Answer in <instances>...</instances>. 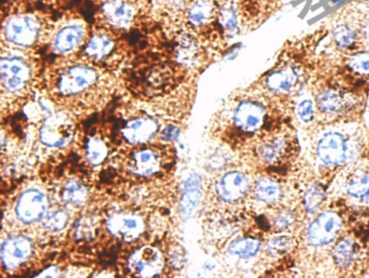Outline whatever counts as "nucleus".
<instances>
[{
  "label": "nucleus",
  "instance_id": "obj_34",
  "mask_svg": "<svg viewBox=\"0 0 369 278\" xmlns=\"http://www.w3.org/2000/svg\"><path fill=\"white\" fill-rule=\"evenodd\" d=\"M291 244H293V242H291V238H287V236H278V238H272L269 242L267 248H269V251H271V253L280 255V253H284L289 251Z\"/></svg>",
  "mask_w": 369,
  "mask_h": 278
},
{
  "label": "nucleus",
  "instance_id": "obj_10",
  "mask_svg": "<svg viewBox=\"0 0 369 278\" xmlns=\"http://www.w3.org/2000/svg\"><path fill=\"white\" fill-rule=\"evenodd\" d=\"M107 230L115 238L124 242H133L137 240L146 230V224L140 216L133 213H116L109 218L107 222Z\"/></svg>",
  "mask_w": 369,
  "mask_h": 278
},
{
  "label": "nucleus",
  "instance_id": "obj_18",
  "mask_svg": "<svg viewBox=\"0 0 369 278\" xmlns=\"http://www.w3.org/2000/svg\"><path fill=\"white\" fill-rule=\"evenodd\" d=\"M201 193V178L197 174H193L184 182L182 189V197H181V213L184 219H188L192 216L194 210L197 209L199 202Z\"/></svg>",
  "mask_w": 369,
  "mask_h": 278
},
{
  "label": "nucleus",
  "instance_id": "obj_28",
  "mask_svg": "<svg viewBox=\"0 0 369 278\" xmlns=\"http://www.w3.org/2000/svg\"><path fill=\"white\" fill-rule=\"evenodd\" d=\"M317 104L322 112L334 114V113H340L344 110L346 101L337 92L326 90L318 95Z\"/></svg>",
  "mask_w": 369,
  "mask_h": 278
},
{
  "label": "nucleus",
  "instance_id": "obj_38",
  "mask_svg": "<svg viewBox=\"0 0 369 278\" xmlns=\"http://www.w3.org/2000/svg\"><path fill=\"white\" fill-rule=\"evenodd\" d=\"M179 137V129L175 126H168V127L161 131V138L166 141L176 140Z\"/></svg>",
  "mask_w": 369,
  "mask_h": 278
},
{
  "label": "nucleus",
  "instance_id": "obj_39",
  "mask_svg": "<svg viewBox=\"0 0 369 278\" xmlns=\"http://www.w3.org/2000/svg\"><path fill=\"white\" fill-rule=\"evenodd\" d=\"M52 268H49V270H47L46 272H43V273L41 274V276H56V275H59V272H58V270H56V268H54V270H52Z\"/></svg>",
  "mask_w": 369,
  "mask_h": 278
},
{
  "label": "nucleus",
  "instance_id": "obj_35",
  "mask_svg": "<svg viewBox=\"0 0 369 278\" xmlns=\"http://www.w3.org/2000/svg\"><path fill=\"white\" fill-rule=\"evenodd\" d=\"M298 115L303 123H311L314 119L315 113H314L313 102L310 99H304L299 103Z\"/></svg>",
  "mask_w": 369,
  "mask_h": 278
},
{
  "label": "nucleus",
  "instance_id": "obj_12",
  "mask_svg": "<svg viewBox=\"0 0 369 278\" xmlns=\"http://www.w3.org/2000/svg\"><path fill=\"white\" fill-rule=\"evenodd\" d=\"M265 110L262 105L252 101H244L234 112V123L246 132L258 130L265 121Z\"/></svg>",
  "mask_w": 369,
  "mask_h": 278
},
{
  "label": "nucleus",
  "instance_id": "obj_13",
  "mask_svg": "<svg viewBox=\"0 0 369 278\" xmlns=\"http://www.w3.org/2000/svg\"><path fill=\"white\" fill-rule=\"evenodd\" d=\"M158 124L150 117H137L130 120L122 128V137L131 144L146 143L155 137Z\"/></svg>",
  "mask_w": 369,
  "mask_h": 278
},
{
  "label": "nucleus",
  "instance_id": "obj_30",
  "mask_svg": "<svg viewBox=\"0 0 369 278\" xmlns=\"http://www.w3.org/2000/svg\"><path fill=\"white\" fill-rule=\"evenodd\" d=\"M285 150L286 141L282 138H276L263 144L260 150V155L265 163H274L285 153Z\"/></svg>",
  "mask_w": 369,
  "mask_h": 278
},
{
  "label": "nucleus",
  "instance_id": "obj_23",
  "mask_svg": "<svg viewBox=\"0 0 369 278\" xmlns=\"http://www.w3.org/2000/svg\"><path fill=\"white\" fill-rule=\"evenodd\" d=\"M346 189L353 198L369 202V174H353L346 182Z\"/></svg>",
  "mask_w": 369,
  "mask_h": 278
},
{
  "label": "nucleus",
  "instance_id": "obj_20",
  "mask_svg": "<svg viewBox=\"0 0 369 278\" xmlns=\"http://www.w3.org/2000/svg\"><path fill=\"white\" fill-rule=\"evenodd\" d=\"M61 198L69 206H82L88 198V189L82 182L71 180L62 189Z\"/></svg>",
  "mask_w": 369,
  "mask_h": 278
},
{
  "label": "nucleus",
  "instance_id": "obj_37",
  "mask_svg": "<svg viewBox=\"0 0 369 278\" xmlns=\"http://www.w3.org/2000/svg\"><path fill=\"white\" fill-rule=\"evenodd\" d=\"M359 31L361 37L369 44V12L366 13L359 22Z\"/></svg>",
  "mask_w": 369,
  "mask_h": 278
},
{
  "label": "nucleus",
  "instance_id": "obj_17",
  "mask_svg": "<svg viewBox=\"0 0 369 278\" xmlns=\"http://www.w3.org/2000/svg\"><path fill=\"white\" fill-rule=\"evenodd\" d=\"M300 80L299 69L293 65L276 69L267 78V86L275 93H286L297 86Z\"/></svg>",
  "mask_w": 369,
  "mask_h": 278
},
{
  "label": "nucleus",
  "instance_id": "obj_14",
  "mask_svg": "<svg viewBox=\"0 0 369 278\" xmlns=\"http://www.w3.org/2000/svg\"><path fill=\"white\" fill-rule=\"evenodd\" d=\"M161 167V157L154 148H144L133 154L129 170L135 176L148 178L157 174Z\"/></svg>",
  "mask_w": 369,
  "mask_h": 278
},
{
  "label": "nucleus",
  "instance_id": "obj_9",
  "mask_svg": "<svg viewBox=\"0 0 369 278\" xmlns=\"http://www.w3.org/2000/svg\"><path fill=\"white\" fill-rule=\"evenodd\" d=\"M340 230L342 223L339 218L333 212H324L311 223L306 238L311 245H327L336 238Z\"/></svg>",
  "mask_w": 369,
  "mask_h": 278
},
{
  "label": "nucleus",
  "instance_id": "obj_7",
  "mask_svg": "<svg viewBox=\"0 0 369 278\" xmlns=\"http://www.w3.org/2000/svg\"><path fill=\"white\" fill-rule=\"evenodd\" d=\"M34 253V244L31 238L24 235H13L3 240L1 245V262L3 268L14 270L23 266L31 259Z\"/></svg>",
  "mask_w": 369,
  "mask_h": 278
},
{
  "label": "nucleus",
  "instance_id": "obj_24",
  "mask_svg": "<svg viewBox=\"0 0 369 278\" xmlns=\"http://www.w3.org/2000/svg\"><path fill=\"white\" fill-rule=\"evenodd\" d=\"M261 244L254 238H238L230 245L229 253L240 259L254 258L259 253Z\"/></svg>",
  "mask_w": 369,
  "mask_h": 278
},
{
  "label": "nucleus",
  "instance_id": "obj_2",
  "mask_svg": "<svg viewBox=\"0 0 369 278\" xmlns=\"http://www.w3.org/2000/svg\"><path fill=\"white\" fill-rule=\"evenodd\" d=\"M318 159L324 163L339 166L357 157V148L338 131H329L320 139L316 148Z\"/></svg>",
  "mask_w": 369,
  "mask_h": 278
},
{
  "label": "nucleus",
  "instance_id": "obj_8",
  "mask_svg": "<svg viewBox=\"0 0 369 278\" xmlns=\"http://www.w3.org/2000/svg\"><path fill=\"white\" fill-rule=\"evenodd\" d=\"M130 273L140 277L159 275L165 266L163 255L154 247H143L131 255L128 262Z\"/></svg>",
  "mask_w": 369,
  "mask_h": 278
},
{
  "label": "nucleus",
  "instance_id": "obj_6",
  "mask_svg": "<svg viewBox=\"0 0 369 278\" xmlns=\"http://www.w3.org/2000/svg\"><path fill=\"white\" fill-rule=\"evenodd\" d=\"M48 198L38 189H28L16 200V216L24 224H33L43 219L48 212Z\"/></svg>",
  "mask_w": 369,
  "mask_h": 278
},
{
  "label": "nucleus",
  "instance_id": "obj_33",
  "mask_svg": "<svg viewBox=\"0 0 369 278\" xmlns=\"http://www.w3.org/2000/svg\"><path fill=\"white\" fill-rule=\"evenodd\" d=\"M349 67L353 69L354 72L359 74L369 75V54L368 52H359L353 54L350 58Z\"/></svg>",
  "mask_w": 369,
  "mask_h": 278
},
{
  "label": "nucleus",
  "instance_id": "obj_29",
  "mask_svg": "<svg viewBox=\"0 0 369 278\" xmlns=\"http://www.w3.org/2000/svg\"><path fill=\"white\" fill-rule=\"evenodd\" d=\"M41 222L46 230L50 232H60L69 224V213L64 209H54L50 211L48 210Z\"/></svg>",
  "mask_w": 369,
  "mask_h": 278
},
{
  "label": "nucleus",
  "instance_id": "obj_26",
  "mask_svg": "<svg viewBox=\"0 0 369 278\" xmlns=\"http://www.w3.org/2000/svg\"><path fill=\"white\" fill-rule=\"evenodd\" d=\"M109 148L102 139L99 137H91L88 139L86 144L87 161L92 166H99L107 159Z\"/></svg>",
  "mask_w": 369,
  "mask_h": 278
},
{
  "label": "nucleus",
  "instance_id": "obj_5",
  "mask_svg": "<svg viewBox=\"0 0 369 278\" xmlns=\"http://www.w3.org/2000/svg\"><path fill=\"white\" fill-rule=\"evenodd\" d=\"M41 33V24L33 16H13L5 21L3 36L10 44L19 47H31Z\"/></svg>",
  "mask_w": 369,
  "mask_h": 278
},
{
  "label": "nucleus",
  "instance_id": "obj_41",
  "mask_svg": "<svg viewBox=\"0 0 369 278\" xmlns=\"http://www.w3.org/2000/svg\"><path fill=\"white\" fill-rule=\"evenodd\" d=\"M363 1H365V3H369V0H363Z\"/></svg>",
  "mask_w": 369,
  "mask_h": 278
},
{
  "label": "nucleus",
  "instance_id": "obj_31",
  "mask_svg": "<svg viewBox=\"0 0 369 278\" xmlns=\"http://www.w3.org/2000/svg\"><path fill=\"white\" fill-rule=\"evenodd\" d=\"M220 23L229 34H236L240 30L238 14L233 5H227L220 12Z\"/></svg>",
  "mask_w": 369,
  "mask_h": 278
},
{
  "label": "nucleus",
  "instance_id": "obj_22",
  "mask_svg": "<svg viewBox=\"0 0 369 278\" xmlns=\"http://www.w3.org/2000/svg\"><path fill=\"white\" fill-rule=\"evenodd\" d=\"M359 33L357 28L349 22H339L333 28V38L339 48L348 49L355 44Z\"/></svg>",
  "mask_w": 369,
  "mask_h": 278
},
{
  "label": "nucleus",
  "instance_id": "obj_25",
  "mask_svg": "<svg viewBox=\"0 0 369 278\" xmlns=\"http://www.w3.org/2000/svg\"><path fill=\"white\" fill-rule=\"evenodd\" d=\"M255 195L258 199L265 202H278L282 196V189L278 182L269 178H261L255 185Z\"/></svg>",
  "mask_w": 369,
  "mask_h": 278
},
{
  "label": "nucleus",
  "instance_id": "obj_40",
  "mask_svg": "<svg viewBox=\"0 0 369 278\" xmlns=\"http://www.w3.org/2000/svg\"><path fill=\"white\" fill-rule=\"evenodd\" d=\"M344 0H331V3H334V5H338V3H342Z\"/></svg>",
  "mask_w": 369,
  "mask_h": 278
},
{
  "label": "nucleus",
  "instance_id": "obj_4",
  "mask_svg": "<svg viewBox=\"0 0 369 278\" xmlns=\"http://www.w3.org/2000/svg\"><path fill=\"white\" fill-rule=\"evenodd\" d=\"M0 77L3 90L18 95L27 87L32 78V69L25 60L18 56H5L0 63Z\"/></svg>",
  "mask_w": 369,
  "mask_h": 278
},
{
  "label": "nucleus",
  "instance_id": "obj_15",
  "mask_svg": "<svg viewBox=\"0 0 369 278\" xmlns=\"http://www.w3.org/2000/svg\"><path fill=\"white\" fill-rule=\"evenodd\" d=\"M84 38L85 27L82 24H67L56 34L52 41V47L56 54H69L82 44Z\"/></svg>",
  "mask_w": 369,
  "mask_h": 278
},
{
  "label": "nucleus",
  "instance_id": "obj_11",
  "mask_svg": "<svg viewBox=\"0 0 369 278\" xmlns=\"http://www.w3.org/2000/svg\"><path fill=\"white\" fill-rule=\"evenodd\" d=\"M249 189V180L240 171H230L218 180L216 193L221 200L234 202L240 200Z\"/></svg>",
  "mask_w": 369,
  "mask_h": 278
},
{
  "label": "nucleus",
  "instance_id": "obj_16",
  "mask_svg": "<svg viewBox=\"0 0 369 278\" xmlns=\"http://www.w3.org/2000/svg\"><path fill=\"white\" fill-rule=\"evenodd\" d=\"M102 12L113 26L127 28L135 18V8L126 0H110L103 5Z\"/></svg>",
  "mask_w": 369,
  "mask_h": 278
},
{
  "label": "nucleus",
  "instance_id": "obj_27",
  "mask_svg": "<svg viewBox=\"0 0 369 278\" xmlns=\"http://www.w3.org/2000/svg\"><path fill=\"white\" fill-rule=\"evenodd\" d=\"M333 255H334L335 261L340 268H349L357 255V249H355L353 240L351 238H344L340 240L335 246Z\"/></svg>",
  "mask_w": 369,
  "mask_h": 278
},
{
  "label": "nucleus",
  "instance_id": "obj_36",
  "mask_svg": "<svg viewBox=\"0 0 369 278\" xmlns=\"http://www.w3.org/2000/svg\"><path fill=\"white\" fill-rule=\"evenodd\" d=\"M293 222H295V215L291 211L280 212L275 217L274 220L275 227L280 230H285V229L291 227Z\"/></svg>",
  "mask_w": 369,
  "mask_h": 278
},
{
  "label": "nucleus",
  "instance_id": "obj_19",
  "mask_svg": "<svg viewBox=\"0 0 369 278\" xmlns=\"http://www.w3.org/2000/svg\"><path fill=\"white\" fill-rule=\"evenodd\" d=\"M114 41L105 34H97L91 37L85 47V54L93 61H102L112 54Z\"/></svg>",
  "mask_w": 369,
  "mask_h": 278
},
{
  "label": "nucleus",
  "instance_id": "obj_1",
  "mask_svg": "<svg viewBox=\"0 0 369 278\" xmlns=\"http://www.w3.org/2000/svg\"><path fill=\"white\" fill-rule=\"evenodd\" d=\"M99 82L97 71L88 65L77 64L64 69L56 80V91L64 99L82 97L91 91Z\"/></svg>",
  "mask_w": 369,
  "mask_h": 278
},
{
  "label": "nucleus",
  "instance_id": "obj_32",
  "mask_svg": "<svg viewBox=\"0 0 369 278\" xmlns=\"http://www.w3.org/2000/svg\"><path fill=\"white\" fill-rule=\"evenodd\" d=\"M324 199H325V194H324L323 189L315 184L311 185L304 195V205H306V211L310 212V213L316 211L323 204Z\"/></svg>",
  "mask_w": 369,
  "mask_h": 278
},
{
  "label": "nucleus",
  "instance_id": "obj_21",
  "mask_svg": "<svg viewBox=\"0 0 369 278\" xmlns=\"http://www.w3.org/2000/svg\"><path fill=\"white\" fill-rule=\"evenodd\" d=\"M216 5L212 0H197L190 7L189 18L194 25H203L214 18Z\"/></svg>",
  "mask_w": 369,
  "mask_h": 278
},
{
  "label": "nucleus",
  "instance_id": "obj_3",
  "mask_svg": "<svg viewBox=\"0 0 369 278\" xmlns=\"http://www.w3.org/2000/svg\"><path fill=\"white\" fill-rule=\"evenodd\" d=\"M74 135V124L65 113H54L45 119L39 130V138L48 148H63Z\"/></svg>",
  "mask_w": 369,
  "mask_h": 278
}]
</instances>
